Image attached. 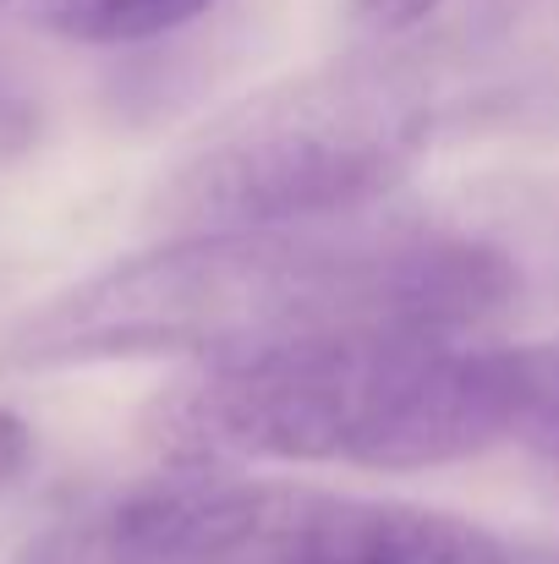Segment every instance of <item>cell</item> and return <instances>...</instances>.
<instances>
[{
	"label": "cell",
	"instance_id": "obj_6",
	"mask_svg": "<svg viewBox=\"0 0 559 564\" xmlns=\"http://www.w3.org/2000/svg\"><path fill=\"white\" fill-rule=\"evenodd\" d=\"M214 0H17V11L72 44H149L203 17Z\"/></svg>",
	"mask_w": 559,
	"mask_h": 564
},
{
	"label": "cell",
	"instance_id": "obj_3",
	"mask_svg": "<svg viewBox=\"0 0 559 564\" xmlns=\"http://www.w3.org/2000/svg\"><path fill=\"white\" fill-rule=\"evenodd\" d=\"M428 132L433 88L417 61H335L286 77L203 127L160 176L149 214L165 236L357 219L417 165Z\"/></svg>",
	"mask_w": 559,
	"mask_h": 564
},
{
	"label": "cell",
	"instance_id": "obj_10",
	"mask_svg": "<svg viewBox=\"0 0 559 564\" xmlns=\"http://www.w3.org/2000/svg\"><path fill=\"white\" fill-rule=\"evenodd\" d=\"M28 466H33V427H28L17 411L0 405V494H6L11 482H22Z\"/></svg>",
	"mask_w": 559,
	"mask_h": 564
},
{
	"label": "cell",
	"instance_id": "obj_2",
	"mask_svg": "<svg viewBox=\"0 0 559 564\" xmlns=\"http://www.w3.org/2000/svg\"><path fill=\"white\" fill-rule=\"evenodd\" d=\"M384 230L363 219L302 230L165 236L55 291L0 346L11 373L127 357L214 362L308 335H373Z\"/></svg>",
	"mask_w": 559,
	"mask_h": 564
},
{
	"label": "cell",
	"instance_id": "obj_8",
	"mask_svg": "<svg viewBox=\"0 0 559 564\" xmlns=\"http://www.w3.org/2000/svg\"><path fill=\"white\" fill-rule=\"evenodd\" d=\"M444 6H450V0H346L352 28L378 39V44H395V39L417 33V28H422L433 11H444Z\"/></svg>",
	"mask_w": 559,
	"mask_h": 564
},
{
	"label": "cell",
	"instance_id": "obj_5",
	"mask_svg": "<svg viewBox=\"0 0 559 564\" xmlns=\"http://www.w3.org/2000/svg\"><path fill=\"white\" fill-rule=\"evenodd\" d=\"M264 564H516V554L450 510L286 488Z\"/></svg>",
	"mask_w": 559,
	"mask_h": 564
},
{
	"label": "cell",
	"instance_id": "obj_7",
	"mask_svg": "<svg viewBox=\"0 0 559 564\" xmlns=\"http://www.w3.org/2000/svg\"><path fill=\"white\" fill-rule=\"evenodd\" d=\"M522 362V405H516V433L527 449L559 466V346H516Z\"/></svg>",
	"mask_w": 559,
	"mask_h": 564
},
{
	"label": "cell",
	"instance_id": "obj_9",
	"mask_svg": "<svg viewBox=\"0 0 559 564\" xmlns=\"http://www.w3.org/2000/svg\"><path fill=\"white\" fill-rule=\"evenodd\" d=\"M17 564H105L99 554V543H94V527H88V516L83 521H61V527H50V532H39Z\"/></svg>",
	"mask_w": 559,
	"mask_h": 564
},
{
	"label": "cell",
	"instance_id": "obj_1",
	"mask_svg": "<svg viewBox=\"0 0 559 564\" xmlns=\"http://www.w3.org/2000/svg\"><path fill=\"white\" fill-rule=\"evenodd\" d=\"M522 362L466 340L308 335L192 362L143 411L165 466L346 460L422 471L516 433Z\"/></svg>",
	"mask_w": 559,
	"mask_h": 564
},
{
	"label": "cell",
	"instance_id": "obj_4",
	"mask_svg": "<svg viewBox=\"0 0 559 564\" xmlns=\"http://www.w3.org/2000/svg\"><path fill=\"white\" fill-rule=\"evenodd\" d=\"M286 482L165 466L88 516L105 564H264Z\"/></svg>",
	"mask_w": 559,
	"mask_h": 564
}]
</instances>
